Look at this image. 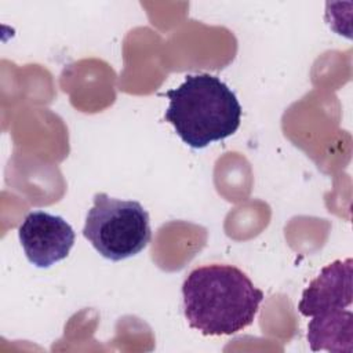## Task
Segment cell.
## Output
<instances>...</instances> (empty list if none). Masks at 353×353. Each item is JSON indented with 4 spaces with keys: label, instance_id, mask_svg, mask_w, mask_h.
I'll return each mask as SVG.
<instances>
[{
    "label": "cell",
    "instance_id": "cell-1",
    "mask_svg": "<svg viewBox=\"0 0 353 353\" xmlns=\"http://www.w3.org/2000/svg\"><path fill=\"white\" fill-rule=\"evenodd\" d=\"M183 313L203 335H232L254 323L263 291L232 265L193 269L182 284Z\"/></svg>",
    "mask_w": 353,
    "mask_h": 353
},
{
    "label": "cell",
    "instance_id": "cell-2",
    "mask_svg": "<svg viewBox=\"0 0 353 353\" xmlns=\"http://www.w3.org/2000/svg\"><path fill=\"white\" fill-rule=\"evenodd\" d=\"M170 99L164 119L190 148L203 149L233 135L241 121L236 94L216 76L188 74L182 84L165 92Z\"/></svg>",
    "mask_w": 353,
    "mask_h": 353
},
{
    "label": "cell",
    "instance_id": "cell-3",
    "mask_svg": "<svg viewBox=\"0 0 353 353\" xmlns=\"http://www.w3.org/2000/svg\"><path fill=\"white\" fill-rule=\"evenodd\" d=\"M83 236L106 259L123 261L139 254L152 239L148 211L139 201L97 193Z\"/></svg>",
    "mask_w": 353,
    "mask_h": 353
},
{
    "label": "cell",
    "instance_id": "cell-4",
    "mask_svg": "<svg viewBox=\"0 0 353 353\" xmlns=\"http://www.w3.org/2000/svg\"><path fill=\"white\" fill-rule=\"evenodd\" d=\"M18 237L28 261L41 269L65 259L76 239L73 228L62 216L40 210L23 218Z\"/></svg>",
    "mask_w": 353,
    "mask_h": 353
},
{
    "label": "cell",
    "instance_id": "cell-5",
    "mask_svg": "<svg viewBox=\"0 0 353 353\" xmlns=\"http://www.w3.org/2000/svg\"><path fill=\"white\" fill-rule=\"evenodd\" d=\"M352 276V258L336 259L328 263L303 290L298 303L299 313L313 317L324 312L349 307L353 301Z\"/></svg>",
    "mask_w": 353,
    "mask_h": 353
},
{
    "label": "cell",
    "instance_id": "cell-6",
    "mask_svg": "<svg viewBox=\"0 0 353 353\" xmlns=\"http://www.w3.org/2000/svg\"><path fill=\"white\" fill-rule=\"evenodd\" d=\"M310 350L335 353L353 352V313L350 310H330L312 317L307 324Z\"/></svg>",
    "mask_w": 353,
    "mask_h": 353
}]
</instances>
